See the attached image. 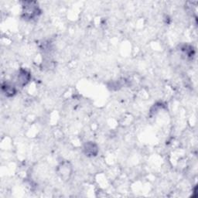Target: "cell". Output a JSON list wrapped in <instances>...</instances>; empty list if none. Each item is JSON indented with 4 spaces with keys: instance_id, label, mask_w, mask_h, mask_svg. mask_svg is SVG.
Instances as JSON below:
<instances>
[{
    "instance_id": "cell-1",
    "label": "cell",
    "mask_w": 198,
    "mask_h": 198,
    "mask_svg": "<svg viewBox=\"0 0 198 198\" xmlns=\"http://www.w3.org/2000/svg\"><path fill=\"white\" fill-rule=\"evenodd\" d=\"M18 80L20 84H22L23 85L26 84V83L29 81V74L26 71V70H23L19 72V77H18Z\"/></svg>"
},
{
    "instance_id": "cell-2",
    "label": "cell",
    "mask_w": 198,
    "mask_h": 198,
    "mask_svg": "<svg viewBox=\"0 0 198 198\" xmlns=\"http://www.w3.org/2000/svg\"><path fill=\"white\" fill-rule=\"evenodd\" d=\"M5 94H7V95H13L16 92L14 88L12 86H9V85H5Z\"/></svg>"
}]
</instances>
